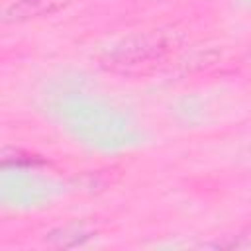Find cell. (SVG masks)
Masks as SVG:
<instances>
[{
	"label": "cell",
	"instance_id": "cell-1",
	"mask_svg": "<svg viewBox=\"0 0 251 251\" xmlns=\"http://www.w3.org/2000/svg\"><path fill=\"white\" fill-rule=\"evenodd\" d=\"M53 0H22L20 4H14L12 14H14V18H16V14H18V18L39 16V14H43V12L49 10V4Z\"/></svg>",
	"mask_w": 251,
	"mask_h": 251
}]
</instances>
